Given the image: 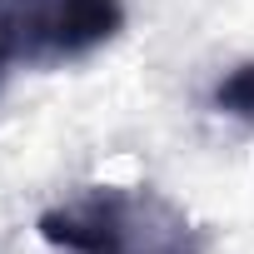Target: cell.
<instances>
[{"label":"cell","instance_id":"7a4b0ae2","mask_svg":"<svg viewBox=\"0 0 254 254\" xmlns=\"http://www.w3.org/2000/svg\"><path fill=\"white\" fill-rule=\"evenodd\" d=\"M125 30V0H0V45L15 65H70Z\"/></svg>","mask_w":254,"mask_h":254},{"label":"cell","instance_id":"3957f363","mask_svg":"<svg viewBox=\"0 0 254 254\" xmlns=\"http://www.w3.org/2000/svg\"><path fill=\"white\" fill-rule=\"evenodd\" d=\"M209 100H214V110L229 115V120H254V60L234 65V70L214 85Z\"/></svg>","mask_w":254,"mask_h":254},{"label":"cell","instance_id":"6da1fadb","mask_svg":"<svg viewBox=\"0 0 254 254\" xmlns=\"http://www.w3.org/2000/svg\"><path fill=\"white\" fill-rule=\"evenodd\" d=\"M35 229L55 254H204L199 224L150 185H90Z\"/></svg>","mask_w":254,"mask_h":254},{"label":"cell","instance_id":"277c9868","mask_svg":"<svg viewBox=\"0 0 254 254\" xmlns=\"http://www.w3.org/2000/svg\"><path fill=\"white\" fill-rule=\"evenodd\" d=\"M10 65H15V60H10V50L0 45V90H5V75H10Z\"/></svg>","mask_w":254,"mask_h":254}]
</instances>
